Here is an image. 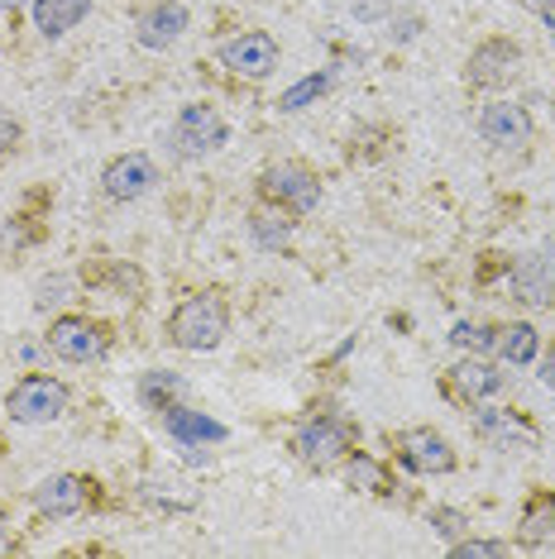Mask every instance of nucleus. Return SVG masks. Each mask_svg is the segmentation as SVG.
Instances as JSON below:
<instances>
[{"label":"nucleus","mask_w":555,"mask_h":559,"mask_svg":"<svg viewBox=\"0 0 555 559\" xmlns=\"http://www.w3.org/2000/svg\"><path fill=\"white\" fill-rule=\"evenodd\" d=\"M225 330H231V311H225V301L216 292H197V297H187L178 311L168 316V340L178 349H216L225 340Z\"/></svg>","instance_id":"nucleus-1"},{"label":"nucleus","mask_w":555,"mask_h":559,"mask_svg":"<svg viewBox=\"0 0 555 559\" xmlns=\"http://www.w3.org/2000/svg\"><path fill=\"white\" fill-rule=\"evenodd\" d=\"M225 139H231V130H225V120H221L211 106H182L178 120H173L168 134H163V144H168L173 158L197 163V158L221 154Z\"/></svg>","instance_id":"nucleus-2"},{"label":"nucleus","mask_w":555,"mask_h":559,"mask_svg":"<svg viewBox=\"0 0 555 559\" xmlns=\"http://www.w3.org/2000/svg\"><path fill=\"white\" fill-rule=\"evenodd\" d=\"M5 412H10V421H20V426H48L68 412V388L48 373H24L20 383L10 388Z\"/></svg>","instance_id":"nucleus-3"},{"label":"nucleus","mask_w":555,"mask_h":559,"mask_svg":"<svg viewBox=\"0 0 555 559\" xmlns=\"http://www.w3.org/2000/svg\"><path fill=\"white\" fill-rule=\"evenodd\" d=\"M259 192L263 201H273L278 211H293V215H311L321 206V182L317 173H307L302 163H278L259 177Z\"/></svg>","instance_id":"nucleus-4"},{"label":"nucleus","mask_w":555,"mask_h":559,"mask_svg":"<svg viewBox=\"0 0 555 559\" xmlns=\"http://www.w3.org/2000/svg\"><path fill=\"white\" fill-rule=\"evenodd\" d=\"M350 444H355V430H350V421H340V416H311L293 436L297 460L317 464V468H331L335 460H345Z\"/></svg>","instance_id":"nucleus-5"},{"label":"nucleus","mask_w":555,"mask_h":559,"mask_svg":"<svg viewBox=\"0 0 555 559\" xmlns=\"http://www.w3.org/2000/svg\"><path fill=\"white\" fill-rule=\"evenodd\" d=\"M479 139L503 148V154H517V148L532 144V116H527V106H517V100H488V106L479 110Z\"/></svg>","instance_id":"nucleus-6"},{"label":"nucleus","mask_w":555,"mask_h":559,"mask_svg":"<svg viewBox=\"0 0 555 559\" xmlns=\"http://www.w3.org/2000/svg\"><path fill=\"white\" fill-rule=\"evenodd\" d=\"M517 62H522V48L512 39H484L464 62V82L488 92V86H508L517 78Z\"/></svg>","instance_id":"nucleus-7"},{"label":"nucleus","mask_w":555,"mask_h":559,"mask_svg":"<svg viewBox=\"0 0 555 559\" xmlns=\"http://www.w3.org/2000/svg\"><path fill=\"white\" fill-rule=\"evenodd\" d=\"M48 349L58 354L62 364H92L106 354V330L86 316H62V321L48 330Z\"/></svg>","instance_id":"nucleus-8"},{"label":"nucleus","mask_w":555,"mask_h":559,"mask_svg":"<svg viewBox=\"0 0 555 559\" xmlns=\"http://www.w3.org/2000/svg\"><path fill=\"white\" fill-rule=\"evenodd\" d=\"M221 62L235 72V78L263 82L278 68V39L273 34H263V29H249V34H239V39L221 44Z\"/></svg>","instance_id":"nucleus-9"},{"label":"nucleus","mask_w":555,"mask_h":559,"mask_svg":"<svg viewBox=\"0 0 555 559\" xmlns=\"http://www.w3.org/2000/svg\"><path fill=\"white\" fill-rule=\"evenodd\" d=\"M508 287L522 307H555V263L546 253H522L508 269Z\"/></svg>","instance_id":"nucleus-10"},{"label":"nucleus","mask_w":555,"mask_h":559,"mask_svg":"<svg viewBox=\"0 0 555 559\" xmlns=\"http://www.w3.org/2000/svg\"><path fill=\"white\" fill-rule=\"evenodd\" d=\"M398 454L412 474H450V468H456V450L446 444V436H436V430H426V426L402 430Z\"/></svg>","instance_id":"nucleus-11"},{"label":"nucleus","mask_w":555,"mask_h":559,"mask_svg":"<svg viewBox=\"0 0 555 559\" xmlns=\"http://www.w3.org/2000/svg\"><path fill=\"white\" fill-rule=\"evenodd\" d=\"M187 24H192L187 5H178V0H158V5H149L144 15H139L134 39L144 44V48H154V53H163V48H173V44L182 39Z\"/></svg>","instance_id":"nucleus-12"},{"label":"nucleus","mask_w":555,"mask_h":559,"mask_svg":"<svg viewBox=\"0 0 555 559\" xmlns=\"http://www.w3.org/2000/svg\"><path fill=\"white\" fill-rule=\"evenodd\" d=\"M158 182V168L149 154H125L106 168V177H101V187H106L110 201H139L144 192H154Z\"/></svg>","instance_id":"nucleus-13"},{"label":"nucleus","mask_w":555,"mask_h":559,"mask_svg":"<svg viewBox=\"0 0 555 559\" xmlns=\"http://www.w3.org/2000/svg\"><path fill=\"white\" fill-rule=\"evenodd\" d=\"M450 378H456V392L464 402H488V397L503 392V383H508V373L488 359H460L456 368H450Z\"/></svg>","instance_id":"nucleus-14"},{"label":"nucleus","mask_w":555,"mask_h":559,"mask_svg":"<svg viewBox=\"0 0 555 559\" xmlns=\"http://www.w3.org/2000/svg\"><path fill=\"white\" fill-rule=\"evenodd\" d=\"M34 507H39L44 516H78L86 507V483L78 474H54L39 483V492H34Z\"/></svg>","instance_id":"nucleus-15"},{"label":"nucleus","mask_w":555,"mask_h":559,"mask_svg":"<svg viewBox=\"0 0 555 559\" xmlns=\"http://www.w3.org/2000/svg\"><path fill=\"white\" fill-rule=\"evenodd\" d=\"M474 426H479V436L494 440L498 450H536V430L517 412H479Z\"/></svg>","instance_id":"nucleus-16"},{"label":"nucleus","mask_w":555,"mask_h":559,"mask_svg":"<svg viewBox=\"0 0 555 559\" xmlns=\"http://www.w3.org/2000/svg\"><path fill=\"white\" fill-rule=\"evenodd\" d=\"M163 430H168L178 444H216V440H225L221 421H211V416H201V412H192V406H182V402L163 412Z\"/></svg>","instance_id":"nucleus-17"},{"label":"nucleus","mask_w":555,"mask_h":559,"mask_svg":"<svg viewBox=\"0 0 555 559\" xmlns=\"http://www.w3.org/2000/svg\"><path fill=\"white\" fill-rule=\"evenodd\" d=\"M92 15V0H34V29L44 39H62L68 29Z\"/></svg>","instance_id":"nucleus-18"},{"label":"nucleus","mask_w":555,"mask_h":559,"mask_svg":"<svg viewBox=\"0 0 555 559\" xmlns=\"http://www.w3.org/2000/svg\"><path fill=\"white\" fill-rule=\"evenodd\" d=\"M187 397V383L178 373H163V368H154V373L139 378V402L154 406V412H168V406H178Z\"/></svg>","instance_id":"nucleus-19"},{"label":"nucleus","mask_w":555,"mask_h":559,"mask_svg":"<svg viewBox=\"0 0 555 559\" xmlns=\"http://www.w3.org/2000/svg\"><path fill=\"white\" fill-rule=\"evenodd\" d=\"M551 536H555V498L536 492V498L527 502V512H522V531H517V540H522V545H541Z\"/></svg>","instance_id":"nucleus-20"},{"label":"nucleus","mask_w":555,"mask_h":559,"mask_svg":"<svg viewBox=\"0 0 555 559\" xmlns=\"http://www.w3.org/2000/svg\"><path fill=\"white\" fill-rule=\"evenodd\" d=\"M536 345H541V335L527 321H517L508 330H498V354H503V364H532L536 359Z\"/></svg>","instance_id":"nucleus-21"},{"label":"nucleus","mask_w":555,"mask_h":559,"mask_svg":"<svg viewBox=\"0 0 555 559\" xmlns=\"http://www.w3.org/2000/svg\"><path fill=\"white\" fill-rule=\"evenodd\" d=\"M345 478H350V488H364V492H393V483H388V468L378 464V460H369V454H350Z\"/></svg>","instance_id":"nucleus-22"},{"label":"nucleus","mask_w":555,"mask_h":559,"mask_svg":"<svg viewBox=\"0 0 555 559\" xmlns=\"http://www.w3.org/2000/svg\"><path fill=\"white\" fill-rule=\"evenodd\" d=\"M326 92H331V72H311V78H302L293 92L278 96V106H283V110H302V106H311V100L326 96Z\"/></svg>","instance_id":"nucleus-23"},{"label":"nucleus","mask_w":555,"mask_h":559,"mask_svg":"<svg viewBox=\"0 0 555 559\" xmlns=\"http://www.w3.org/2000/svg\"><path fill=\"white\" fill-rule=\"evenodd\" d=\"M450 345H460V349H474V354H484V349H498V330H494V325H474V321H460L456 330H450Z\"/></svg>","instance_id":"nucleus-24"},{"label":"nucleus","mask_w":555,"mask_h":559,"mask_svg":"<svg viewBox=\"0 0 555 559\" xmlns=\"http://www.w3.org/2000/svg\"><path fill=\"white\" fill-rule=\"evenodd\" d=\"M249 230H255L259 249H287V239H293V225L278 221V215H263V211L249 221Z\"/></svg>","instance_id":"nucleus-25"},{"label":"nucleus","mask_w":555,"mask_h":559,"mask_svg":"<svg viewBox=\"0 0 555 559\" xmlns=\"http://www.w3.org/2000/svg\"><path fill=\"white\" fill-rule=\"evenodd\" d=\"M432 526H436L450 545H456V540H464V531H470V516L456 512V507H436V512H432Z\"/></svg>","instance_id":"nucleus-26"},{"label":"nucleus","mask_w":555,"mask_h":559,"mask_svg":"<svg viewBox=\"0 0 555 559\" xmlns=\"http://www.w3.org/2000/svg\"><path fill=\"white\" fill-rule=\"evenodd\" d=\"M450 555H456V559H498V555H508V545H503V540H470V536H464V540L450 545Z\"/></svg>","instance_id":"nucleus-27"},{"label":"nucleus","mask_w":555,"mask_h":559,"mask_svg":"<svg viewBox=\"0 0 555 559\" xmlns=\"http://www.w3.org/2000/svg\"><path fill=\"white\" fill-rule=\"evenodd\" d=\"M62 292H68V277H54V283H39V307H54V301H62Z\"/></svg>","instance_id":"nucleus-28"},{"label":"nucleus","mask_w":555,"mask_h":559,"mask_svg":"<svg viewBox=\"0 0 555 559\" xmlns=\"http://www.w3.org/2000/svg\"><path fill=\"white\" fill-rule=\"evenodd\" d=\"M388 10V0H355V20H378Z\"/></svg>","instance_id":"nucleus-29"},{"label":"nucleus","mask_w":555,"mask_h":559,"mask_svg":"<svg viewBox=\"0 0 555 559\" xmlns=\"http://www.w3.org/2000/svg\"><path fill=\"white\" fill-rule=\"evenodd\" d=\"M541 388H551L555 392V345H551V354H546V359H541Z\"/></svg>","instance_id":"nucleus-30"},{"label":"nucleus","mask_w":555,"mask_h":559,"mask_svg":"<svg viewBox=\"0 0 555 559\" xmlns=\"http://www.w3.org/2000/svg\"><path fill=\"white\" fill-rule=\"evenodd\" d=\"M15 139H20V124L0 120V154H5V148H15Z\"/></svg>","instance_id":"nucleus-31"},{"label":"nucleus","mask_w":555,"mask_h":559,"mask_svg":"<svg viewBox=\"0 0 555 559\" xmlns=\"http://www.w3.org/2000/svg\"><path fill=\"white\" fill-rule=\"evenodd\" d=\"M536 15H541V20H546V29L555 34V0H546V5H541V10H536Z\"/></svg>","instance_id":"nucleus-32"},{"label":"nucleus","mask_w":555,"mask_h":559,"mask_svg":"<svg viewBox=\"0 0 555 559\" xmlns=\"http://www.w3.org/2000/svg\"><path fill=\"white\" fill-rule=\"evenodd\" d=\"M20 5H29V0H0V10H20Z\"/></svg>","instance_id":"nucleus-33"},{"label":"nucleus","mask_w":555,"mask_h":559,"mask_svg":"<svg viewBox=\"0 0 555 559\" xmlns=\"http://www.w3.org/2000/svg\"><path fill=\"white\" fill-rule=\"evenodd\" d=\"M517 5H527V10H541V5H546V0H517Z\"/></svg>","instance_id":"nucleus-34"},{"label":"nucleus","mask_w":555,"mask_h":559,"mask_svg":"<svg viewBox=\"0 0 555 559\" xmlns=\"http://www.w3.org/2000/svg\"><path fill=\"white\" fill-rule=\"evenodd\" d=\"M10 550V540H5V526H0V555H5Z\"/></svg>","instance_id":"nucleus-35"},{"label":"nucleus","mask_w":555,"mask_h":559,"mask_svg":"<svg viewBox=\"0 0 555 559\" xmlns=\"http://www.w3.org/2000/svg\"><path fill=\"white\" fill-rule=\"evenodd\" d=\"M546 259H551V263H555V239H551V245H546Z\"/></svg>","instance_id":"nucleus-36"}]
</instances>
